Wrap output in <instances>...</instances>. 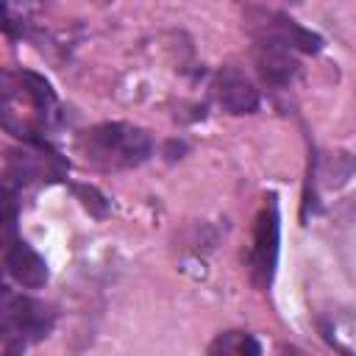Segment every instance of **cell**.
<instances>
[{
    "label": "cell",
    "mask_w": 356,
    "mask_h": 356,
    "mask_svg": "<svg viewBox=\"0 0 356 356\" xmlns=\"http://www.w3.org/2000/svg\"><path fill=\"white\" fill-rule=\"evenodd\" d=\"M86 159L103 170H122V167H136L142 164L150 150L153 139L147 131L128 125V122H103L86 131L81 142Z\"/></svg>",
    "instance_id": "obj_1"
},
{
    "label": "cell",
    "mask_w": 356,
    "mask_h": 356,
    "mask_svg": "<svg viewBox=\"0 0 356 356\" xmlns=\"http://www.w3.org/2000/svg\"><path fill=\"white\" fill-rule=\"evenodd\" d=\"M278 231H281V225H278V206H275V195H270V203L256 217L253 245H250V256H248L250 278L261 289H267L273 284V275H275V264H278Z\"/></svg>",
    "instance_id": "obj_2"
},
{
    "label": "cell",
    "mask_w": 356,
    "mask_h": 356,
    "mask_svg": "<svg viewBox=\"0 0 356 356\" xmlns=\"http://www.w3.org/2000/svg\"><path fill=\"white\" fill-rule=\"evenodd\" d=\"M53 325V314L44 303L31 300L25 295H14V292H3V331L6 337H19L22 342L39 339L50 331Z\"/></svg>",
    "instance_id": "obj_3"
},
{
    "label": "cell",
    "mask_w": 356,
    "mask_h": 356,
    "mask_svg": "<svg viewBox=\"0 0 356 356\" xmlns=\"http://www.w3.org/2000/svg\"><path fill=\"white\" fill-rule=\"evenodd\" d=\"M214 100L228 114H253L259 108V89L236 67H222L214 75Z\"/></svg>",
    "instance_id": "obj_4"
},
{
    "label": "cell",
    "mask_w": 356,
    "mask_h": 356,
    "mask_svg": "<svg viewBox=\"0 0 356 356\" xmlns=\"http://www.w3.org/2000/svg\"><path fill=\"white\" fill-rule=\"evenodd\" d=\"M259 14H261V22H253L256 39H275L300 53H317L323 47V39L317 33H312L309 28L298 25L292 17L278 14V11H259Z\"/></svg>",
    "instance_id": "obj_5"
},
{
    "label": "cell",
    "mask_w": 356,
    "mask_h": 356,
    "mask_svg": "<svg viewBox=\"0 0 356 356\" xmlns=\"http://www.w3.org/2000/svg\"><path fill=\"white\" fill-rule=\"evenodd\" d=\"M256 67L259 75L270 83V86H286L298 72H300V61L295 56V50L284 42L275 39H256Z\"/></svg>",
    "instance_id": "obj_6"
},
{
    "label": "cell",
    "mask_w": 356,
    "mask_h": 356,
    "mask_svg": "<svg viewBox=\"0 0 356 356\" xmlns=\"http://www.w3.org/2000/svg\"><path fill=\"white\" fill-rule=\"evenodd\" d=\"M6 270L25 289H39V286L47 284V261L25 239H17V242L8 245V250H6Z\"/></svg>",
    "instance_id": "obj_7"
},
{
    "label": "cell",
    "mask_w": 356,
    "mask_h": 356,
    "mask_svg": "<svg viewBox=\"0 0 356 356\" xmlns=\"http://www.w3.org/2000/svg\"><path fill=\"white\" fill-rule=\"evenodd\" d=\"M320 337L339 353L356 356V314L350 309H331L317 317Z\"/></svg>",
    "instance_id": "obj_8"
},
{
    "label": "cell",
    "mask_w": 356,
    "mask_h": 356,
    "mask_svg": "<svg viewBox=\"0 0 356 356\" xmlns=\"http://www.w3.org/2000/svg\"><path fill=\"white\" fill-rule=\"evenodd\" d=\"M209 353H222V356H256V353H261V345H259L250 334L225 331V334H220V337L209 345Z\"/></svg>",
    "instance_id": "obj_9"
},
{
    "label": "cell",
    "mask_w": 356,
    "mask_h": 356,
    "mask_svg": "<svg viewBox=\"0 0 356 356\" xmlns=\"http://www.w3.org/2000/svg\"><path fill=\"white\" fill-rule=\"evenodd\" d=\"M75 192L83 197V206H86V209H92L97 217H103V214H106V209H108V206H106V197H103L95 186H78Z\"/></svg>",
    "instance_id": "obj_10"
}]
</instances>
